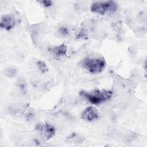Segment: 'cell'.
<instances>
[{
    "mask_svg": "<svg viewBox=\"0 0 147 147\" xmlns=\"http://www.w3.org/2000/svg\"><path fill=\"white\" fill-rule=\"evenodd\" d=\"M85 140V137L79 133H72L70 134L66 138V141L68 143L72 144H81Z\"/></svg>",
    "mask_w": 147,
    "mask_h": 147,
    "instance_id": "cell-7",
    "label": "cell"
},
{
    "mask_svg": "<svg viewBox=\"0 0 147 147\" xmlns=\"http://www.w3.org/2000/svg\"><path fill=\"white\" fill-rule=\"evenodd\" d=\"M16 24L14 17L10 14L3 16L1 18L0 26L2 29L5 30H10L12 29Z\"/></svg>",
    "mask_w": 147,
    "mask_h": 147,
    "instance_id": "cell-6",
    "label": "cell"
},
{
    "mask_svg": "<svg viewBox=\"0 0 147 147\" xmlns=\"http://www.w3.org/2000/svg\"><path fill=\"white\" fill-rule=\"evenodd\" d=\"M60 33H61L63 35H64V36H65L66 34H67L68 33V31L67 29L65 28H60Z\"/></svg>",
    "mask_w": 147,
    "mask_h": 147,
    "instance_id": "cell-12",
    "label": "cell"
},
{
    "mask_svg": "<svg viewBox=\"0 0 147 147\" xmlns=\"http://www.w3.org/2000/svg\"><path fill=\"white\" fill-rule=\"evenodd\" d=\"M79 95L86 98L92 104H99L111 99L113 92L110 90H95L91 91H81Z\"/></svg>",
    "mask_w": 147,
    "mask_h": 147,
    "instance_id": "cell-1",
    "label": "cell"
},
{
    "mask_svg": "<svg viewBox=\"0 0 147 147\" xmlns=\"http://www.w3.org/2000/svg\"><path fill=\"white\" fill-rule=\"evenodd\" d=\"M34 128L45 140H50L55 135V127L48 122L38 123L36 125Z\"/></svg>",
    "mask_w": 147,
    "mask_h": 147,
    "instance_id": "cell-4",
    "label": "cell"
},
{
    "mask_svg": "<svg viewBox=\"0 0 147 147\" xmlns=\"http://www.w3.org/2000/svg\"><path fill=\"white\" fill-rule=\"evenodd\" d=\"M37 64L38 68L42 72L45 73L48 71V68L44 62H43L42 61H38L37 62Z\"/></svg>",
    "mask_w": 147,
    "mask_h": 147,
    "instance_id": "cell-9",
    "label": "cell"
},
{
    "mask_svg": "<svg viewBox=\"0 0 147 147\" xmlns=\"http://www.w3.org/2000/svg\"><path fill=\"white\" fill-rule=\"evenodd\" d=\"M92 13L104 15L107 13L114 12L117 9V5L112 1L94 2L90 7Z\"/></svg>",
    "mask_w": 147,
    "mask_h": 147,
    "instance_id": "cell-3",
    "label": "cell"
},
{
    "mask_svg": "<svg viewBox=\"0 0 147 147\" xmlns=\"http://www.w3.org/2000/svg\"><path fill=\"white\" fill-rule=\"evenodd\" d=\"M106 63L103 57H86L82 61L83 67L91 74L102 72Z\"/></svg>",
    "mask_w": 147,
    "mask_h": 147,
    "instance_id": "cell-2",
    "label": "cell"
},
{
    "mask_svg": "<svg viewBox=\"0 0 147 147\" xmlns=\"http://www.w3.org/2000/svg\"><path fill=\"white\" fill-rule=\"evenodd\" d=\"M6 75L9 77H13L16 75V69L12 67H9L6 70Z\"/></svg>",
    "mask_w": 147,
    "mask_h": 147,
    "instance_id": "cell-10",
    "label": "cell"
},
{
    "mask_svg": "<svg viewBox=\"0 0 147 147\" xmlns=\"http://www.w3.org/2000/svg\"><path fill=\"white\" fill-rule=\"evenodd\" d=\"M53 52L57 57H65L67 55V47L65 44H61L53 49Z\"/></svg>",
    "mask_w": 147,
    "mask_h": 147,
    "instance_id": "cell-8",
    "label": "cell"
},
{
    "mask_svg": "<svg viewBox=\"0 0 147 147\" xmlns=\"http://www.w3.org/2000/svg\"><path fill=\"white\" fill-rule=\"evenodd\" d=\"M42 5H43L45 7H49L51 6L53 2L52 1L50 0H43V1H38Z\"/></svg>",
    "mask_w": 147,
    "mask_h": 147,
    "instance_id": "cell-11",
    "label": "cell"
},
{
    "mask_svg": "<svg viewBox=\"0 0 147 147\" xmlns=\"http://www.w3.org/2000/svg\"><path fill=\"white\" fill-rule=\"evenodd\" d=\"M98 112L97 109L93 106L87 107L82 112L81 117L83 119L87 121H93L98 118Z\"/></svg>",
    "mask_w": 147,
    "mask_h": 147,
    "instance_id": "cell-5",
    "label": "cell"
}]
</instances>
